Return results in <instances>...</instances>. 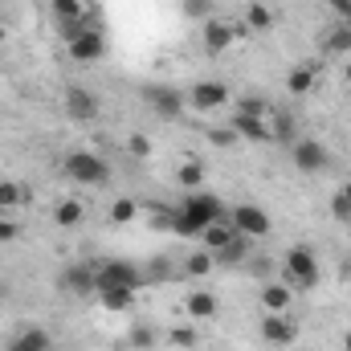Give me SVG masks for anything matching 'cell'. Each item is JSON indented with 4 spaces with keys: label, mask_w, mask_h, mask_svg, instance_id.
<instances>
[{
    "label": "cell",
    "mask_w": 351,
    "mask_h": 351,
    "mask_svg": "<svg viewBox=\"0 0 351 351\" xmlns=\"http://www.w3.org/2000/svg\"><path fill=\"white\" fill-rule=\"evenodd\" d=\"M213 221H225V204H221L217 192H200V188H196V192L176 208L172 233H180V237H200Z\"/></svg>",
    "instance_id": "obj_1"
},
{
    "label": "cell",
    "mask_w": 351,
    "mask_h": 351,
    "mask_svg": "<svg viewBox=\"0 0 351 351\" xmlns=\"http://www.w3.org/2000/svg\"><path fill=\"white\" fill-rule=\"evenodd\" d=\"M319 278H323V269H319V258H315L311 245H294V250L286 254V262H282V282H286L290 290H315Z\"/></svg>",
    "instance_id": "obj_2"
},
{
    "label": "cell",
    "mask_w": 351,
    "mask_h": 351,
    "mask_svg": "<svg viewBox=\"0 0 351 351\" xmlns=\"http://www.w3.org/2000/svg\"><path fill=\"white\" fill-rule=\"evenodd\" d=\"M139 98H143V102H147V110H152L156 119H164V123H176V119L188 110V98H184V90L164 86V82L139 86Z\"/></svg>",
    "instance_id": "obj_3"
},
{
    "label": "cell",
    "mask_w": 351,
    "mask_h": 351,
    "mask_svg": "<svg viewBox=\"0 0 351 351\" xmlns=\"http://www.w3.org/2000/svg\"><path fill=\"white\" fill-rule=\"evenodd\" d=\"M66 176H70L74 184L98 188V184L110 180V164H106L102 156H94V152H70V156H66Z\"/></svg>",
    "instance_id": "obj_4"
},
{
    "label": "cell",
    "mask_w": 351,
    "mask_h": 351,
    "mask_svg": "<svg viewBox=\"0 0 351 351\" xmlns=\"http://www.w3.org/2000/svg\"><path fill=\"white\" fill-rule=\"evenodd\" d=\"M290 160H294L298 172L315 176V172H323V168L331 164V152H327L323 139H315V135H298V139L290 143Z\"/></svg>",
    "instance_id": "obj_5"
},
{
    "label": "cell",
    "mask_w": 351,
    "mask_h": 351,
    "mask_svg": "<svg viewBox=\"0 0 351 351\" xmlns=\"http://www.w3.org/2000/svg\"><path fill=\"white\" fill-rule=\"evenodd\" d=\"M102 53H106V33H102V29H98V21L90 16L86 25L70 37V58H74L78 66H86V62H98Z\"/></svg>",
    "instance_id": "obj_6"
},
{
    "label": "cell",
    "mask_w": 351,
    "mask_h": 351,
    "mask_svg": "<svg viewBox=\"0 0 351 351\" xmlns=\"http://www.w3.org/2000/svg\"><path fill=\"white\" fill-rule=\"evenodd\" d=\"M229 225H233L237 233L254 237V241L274 233V221H269V213H265L262 204H237V208H229Z\"/></svg>",
    "instance_id": "obj_7"
},
{
    "label": "cell",
    "mask_w": 351,
    "mask_h": 351,
    "mask_svg": "<svg viewBox=\"0 0 351 351\" xmlns=\"http://www.w3.org/2000/svg\"><path fill=\"white\" fill-rule=\"evenodd\" d=\"M245 33H250L245 25H229V21H221V16H208L204 29H200V41H204V53L217 58V53H225L237 37H245Z\"/></svg>",
    "instance_id": "obj_8"
},
{
    "label": "cell",
    "mask_w": 351,
    "mask_h": 351,
    "mask_svg": "<svg viewBox=\"0 0 351 351\" xmlns=\"http://www.w3.org/2000/svg\"><path fill=\"white\" fill-rule=\"evenodd\" d=\"M143 274L131 262H102L98 265V290H139Z\"/></svg>",
    "instance_id": "obj_9"
},
{
    "label": "cell",
    "mask_w": 351,
    "mask_h": 351,
    "mask_svg": "<svg viewBox=\"0 0 351 351\" xmlns=\"http://www.w3.org/2000/svg\"><path fill=\"white\" fill-rule=\"evenodd\" d=\"M184 98H188V110L208 114V110H221V106L229 102V86H225V82H217V78H208V82H196Z\"/></svg>",
    "instance_id": "obj_10"
},
{
    "label": "cell",
    "mask_w": 351,
    "mask_h": 351,
    "mask_svg": "<svg viewBox=\"0 0 351 351\" xmlns=\"http://www.w3.org/2000/svg\"><path fill=\"white\" fill-rule=\"evenodd\" d=\"M49 12H53V21H58V29H62L66 41L90 21V12H86L82 0H49Z\"/></svg>",
    "instance_id": "obj_11"
},
{
    "label": "cell",
    "mask_w": 351,
    "mask_h": 351,
    "mask_svg": "<svg viewBox=\"0 0 351 351\" xmlns=\"http://www.w3.org/2000/svg\"><path fill=\"white\" fill-rule=\"evenodd\" d=\"M62 286L70 290V294H78V298H86V294H98V265H66L62 269Z\"/></svg>",
    "instance_id": "obj_12"
},
{
    "label": "cell",
    "mask_w": 351,
    "mask_h": 351,
    "mask_svg": "<svg viewBox=\"0 0 351 351\" xmlns=\"http://www.w3.org/2000/svg\"><path fill=\"white\" fill-rule=\"evenodd\" d=\"M66 114L74 119V123H94L98 119V98L90 94L86 86H66Z\"/></svg>",
    "instance_id": "obj_13"
},
{
    "label": "cell",
    "mask_w": 351,
    "mask_h": 351,
    "mask_svg": "<svg viewBox=\"0 0 351 351\" xmlns=\"http://www.w3.org/2000/svg\"><path fill=\"white\" fill-rule=\"evenodd\" d=\"M269 131H274V143H282V147H290L302 131H298V119H294V110L290 106H269Z\"/></svg>",
    "instance_id": "obj_14"
},
{
    "label": "cell",
    "mask_w": 351,
    "mask_h": 351,
    "mask_svg": "<svg viewBox=\"0 0 351 351\" xmlns=\"http://www.w3.org/2000/svg\"><path fill=\"white\" fill-rule=\"evenodd\" d=\"M262 339L269 348H290L298 339V327L286 319V315H265L262 319Z\"/></svg>",
    "instance_id": "obj_15"
},
{
    "label": "cell",
    "mask_w": 351,
    "mask_h": 351,
    "mask_svg": "<svg viewBox=\"0 0 351 351\" xmlns=\"http://www.w3.org/2000/svg\"><path fill=\"white\" fill-rule=\"evenodd\" d=\"M229 127L237 131L241 143H274V131H269L265 119H250V114H237V110H233V123H229Z\"/></svg>",
    "instance_id": "obj_16"
},
{
    "label": "cell",
    "mask_w": 351,
    "mask_h": 351,
    "mask_svg": "<svg viewBox=\"0 0 351 351\" xmlns=\"http://www.w3.org/2000/svg\"><path fill=\"white\" fill-rule=\"evenodd\" d=\"M4 351H53V335L45 327H25L4 343Z\"/></svg>",
    "instance_id": "obj_17"
},
{
    "label": "cell",
    "mask_w": 351,
    "mask_h": 351,
    "mask_svg": "<svg viewBox=\"0 0 351 351\" xmlns=\"http://www.w3.org/2000/svg\"><path fill=\"white\" fill-rule=\"evenodd\" d=\"M250 254H254V237L233 233V237H229V245H225V250H217L213 258H217V265H241V262H250Z\"/></svg>",
    "instance_id": "obj_18"
},
{
    "label": "cell",
    "mask_w": 351,
    "mask_h": 351,
    "mask_svg": "<svg viewBox=\"0 0 351 351\" xmlns=\"http://www.w3.org/2000/svg\"><path fill=\"white\" fill-rule=\"evenodd\" d=\"M290 298H294V290H290L286 282H265V286H262V306H265V315H286Z\"/></svg>",
    "instance_id": "obj_19"
},
{
    "label": "cell",
    "mask_w": 351,
    "mask_h": 351,
    "mask_svg": "<svg viewBox=\"0 0 351 351\" xmlns=\"http://www.w3.org/2000/svg\"><path fill=\"white\" fill-rule=\"evenodd\" d=\"M274 21H278V12H274L269 4H262V0H254V4L245 8V16H241V25H245V29H254V33H269V29H274Z\"/></svg>",
    "instance_id": "obj_20"
},
{
    "label": "cell",
    "mask_w": 351,
    "mask_h": 351,
    "mask_svg": "<svg viewBox=\"0 0 351 351\" xmlns=\"http://www.w3.org/2000/svg\"><path fill=\"white\" fill-rule=\"evenodd\" d=\"M237 229L229 225V221H213L204 233H200V250H208V254H217V250H225L229 245V237H233Z\"/></svg>",
    "instance_id": "obj_21"
},
{
    "label": "cell",
    "mask_w": 351,
    "mask_h": 351,
    "mask_svg": "<svg viewBox=\"0 0 351 351\" xmlns=\"http://www.w3.org/2000/svg\"><path fill=\"white\" fill-rule=\"evenodd\" d=\"M184 311H188L192 319H213V315H217V294H213V290H196V294H188Z\"/></svg>",
    "instance_id": "obj_22"
},
{
    "label": "cell",
    "mask_w": 351,
    "mask_h": 351,
    "mask_svg": "<svg viewBox=\"0 0 351 351\" xmlns=\"http://www.w3.org/2000/svg\"><path fill=\"white\" fill-rule=\"evenodd\" d=\"M25 200V188L16 180H0V217H12Z\"/></svg>",
    "instance_id": "obj_23"
},
{
    "label": "cell",
    "mask_w": 351,
    "mask_h": 351,
    "mask_svg": "<svg viewBox=\"0 0 351 351\" xmlns=\"http://www.w3.org/2000/svg\"><path fill=\"white\" fill-rule=\"evenodd\" d=\"M323 49H327L331 58H339V53H351V29L343 25V21H339V25H335V29L323 37Z\"/></svg>",
    "instance_id": "obj_24"
},
{
    "label": "cell",
    "mask_w": 351,
    "mask_h": 351,
    "mask_svg": "<svg viewBox=\"0 0 351 351\" xmlns=\"http://www.w3.org/2000/svg\"><path fill=\"white\" fill-rule=\"evenodd\" d=\"M213 265H217V258H213L208 250H196V254H188V262H184V278H204V274H213Z\"/></svg>",
    "instance_id": "obj_25"
},
{
    "label": "cell",
    "mask_w": 351,
    "mask_h": 351,
    "mask_svg": "<svg viewBox=\"0 0 351 351\" xmlns=\"http://www.w3.org/2000/svg\"><path fill=\"white\" fill-rule=\"evenodd\" d=\"M269 106L274 102H265L262 94H241L237 98V114H250V119H269Z\"/></svg>",
    "instance_id": "obj_26"
},
{
    "label": "cell",
    "mask_w": 351,
    "mask_h": 351,
    "mask_svg": "<svg viewBox=\"0 0 351 351\" xmlns=\"http://www.w3.org/2000/svg\"><path fill=\"white\" fill-rule=\"evenodd\" d=\"M82 217H86V208H82L78 200H62V204H58V213H53V221H58L62 229H74V225H82Z\"/></svg>",
    "instance_id": "obj_27"
},
{
    "label": "cell",
    "mask_w": 351,
    "mask_h": 351,
    "mask_svg": "<svg viewBox=\"0 0 351 351\" xmlns=\"http://www.w3.org/2000/svg\"><path fill=\"white\" fill-rule=\"evenodd\" d=\"M286 90H290V94H306V90H315V70H311V66H294L290 78H286Z\"/></svg>",
    "instance_id": "obj_28"
},
{
    "label": "cell",
    "mask_w": 351,
    "mask_h": 351,
    "mask_svg": "<svg viewBox=\"0 0 351 351\" xmlns=\"http://www.w3.org/2000/svg\"><path fill=\"white\" fill-rule=\"evenodd\" d=\"M143 204L139 200H131V196H119L114 204H110V221L114 225H127V221H135V213H139Z\"/></svg>",
    "instance_id": "obj_29"
},
{
    "label": "cell",
    "mask_w": 351,
    "mask_h": 351,
    "mask_svg": "<svg viewBox=\"0 0 351 351\" xmlns=\"http://www.w3.org/2000/svg\"><path fill=\"white\" fill-rule=\"evenodd\" d=\"M98 298H102L106 311H127L135 302V290H98Z\"/></svg>",
    "instance_id": "obj_30"
},
{
    "label": "cell",
    "mask_w": 351,
    "mask_h": 351,
    "mask_svg": "<svg viewBox=\"0 0 351 351\" xmlns=\"http://www.w3.org/2000/svg\"><path fill=\"white\" fill-rule=\"evenodd\" d=\"M213 4H217V0H180V12H184L188 21H208V16H213Z\"/></svg>",
    "instance_id": "obj_31"
},
{
    "label": "cell",
    "mask_w": 351,
    "mask_h": 351,
    "mask_svg": "<svg viewBox=\"0 0 351 351\" xmlns=\"http://www.w3.org/2000/svg\"><path fill=\"white\" fill-rule=\"evenodd\" d=\"M176 180H180L184 188H200V180H204V164H196V160L180 164V168H176Z\"/></svg>",
    "instance_id": "obj_32"
},
{
    "label": "cell",
    "mask_w": 351,
    "mask_h": 351,
    "mask_svg": "<svg viewBox=\"0 0 351 351\" xmlns=\"http://www.w3.org/2000/svg\"><path fill=\"white\" fill-rule=\"evenodd\" d=\"M208 143H213V147H237L241 139H237L233 127H208Z\"/></svg>",
    "instance_id": "obj_33"
},
{
    "label": "cell",
    "mask_w": 351,
    "mask_h": 351,
    "mask_svg": "<svg viewBox=\"0 0 351 351\" xmlns=\"http://www.w3.org/2000/svg\"><path fill=\"white\" fill-rule=\"evenodd\" d=\"M331 217H335V221H351V200L343 196V192L331 196Z\"/></svg>",
    "instance_id": "obj_34"
},
{
    "label": "cell",
    "mask_w": 351,
    "mask_h": 351,
    "mask_svg": "<svg viewBox=\"0 0 351 351\" xmlns=\"http://www.w3.org/2000/svg\"><path fill=\"white\" fill-rule=\"evenodd\" d=\"M21 237V225L12 221V217H0V245H8V241H16Z\"/></svg>",
    "instance_id": "obj_35"
},
{
    "label": "cell",
    "mask_w": 351,
    "mask_h": 351,
    "mask_svg": "<svg viewBox=\"0 0 351 351\" xmlns=\"http://www.w3.org/2000/svg\"><path fill=\"white\" fill-rule=\"evenodd\" d=\"M172 343L176 348H196V331L192 327H172Z\"/></svg>",
    "instance_id": "obj_36"
},
{
    "label": "cell",
    "mask_w": 351,
    "mask_h": 351,
    "mask_svg": "<svg viewBox=\"0 0 351 351\" xmlns=\"http://www.w3.org/2000/svg\"><path fill=\"white\" fill-rule=\"evenodd\" d=\"M127 147H131V156H152V143H147L143 135H131V139H127Z\"/></svg>",
    "instance_id": "obj_37"
},
{
    "label": "cell",
    "mask_w": 351,
    "mask_h": 351,
    "mask_svg": "<svg viewBox=\"0 0 351 351\" xmlns=\"http://www.w3.org/2000/svg\"><path fill=\"white\" fill-rule=\"evenodd\" d=\"M131 339H135V348H152V343H156V339H152V331H147V327H139V331H135V335H131Z\"/></svg>",
    "instance_id": "obj_38"
},
{
    "label": "cell",
    "mask_w": 351,
    "mask_h": 351,
    "mask_svg": "<svg viewBox=\"0 0 351 351\" xmlns=\"http://www.w3.org/2000/svg\"><path fill=\"white\" fill-rule=\"evenodd\" d=\"M327 4H331V8H335L339 16H343V12H348V8H351V0H327Z\"/></svg>",
    "instance_id": "obj_39"
},
{
    "label": "cell",
    "mask_w": 351,
    "mask_h": 351,
    "mask_svg": "<svg viewBox=\"0 0 351 351\" xmlns=\"http://www.w3.org/2000/svg\"><path fill=\"white\" fill-rule=\"evenodd\" d=\"M339 21H343V25H348V29H351V8H348V12H343V16H339Z\"/></svg>",
    "instance_id": "obj_40"
},
{
    "label": "cell",
    "mask_w": 351,
    "mask_h": 351,
    "mask_svg": "<svg viewBox=\"0 0 351 351\" xmlns=\"http://www.w3.org/2000/svg\"><path fill=\"white\" fill-rule=\"evenodd\" d=\"M339 192H343V196H348V200H351V180H348V184H343V188H339Z\"/></svg>",
    "instance_id": "obj_41"
},
{
    "label": "cell",
    "mask_w": 351,
    "mask_h": 351,
    "mask_svg": "<svg viewBox=\"0 0 351 351\" xmlns=\"http://www.w3.org/2000/svg\"><path fill=\"white\" fill-rule=\"evenodd\" d=\"M343 351H351V331H348V335H343Z\"/></svg>",
    "instance_id": "obj_42"
},
{
    "label": "cell",
    "mask_w": 351,
    "mask_h": 351,
    "mask_svg": "<svg viewBox=\"0 0 351 351\" xmlns=\"http://www.w3.org/2000/svg\"><path fill=\"white\" fill-rule=\"evenodd\" d=\"M4 37H8V29H4V25H0V45H4Z\"/></svg>",
    "instance_id": "obj_43"
},
{
    "label": "cell",
    "mask_w": 351,
    "mask_h": 351,
    "mask_svg": "<svg viewBox=\"0 0 351 351\" xmlns=\"http://www.w3.org/2000/svg\"><path fill=\"white\" fill-rule=\"evenodd\" d=\"M343 78H348V82H351V66H348V74H343Z\"/></svg>",
    "instance_id": "obj_44"
},
{
    "label": "cell",
    "mask_w": 351,
    "mask_h": 351,
    "mask_svg": "<svg viewBox=\"0 0 351 351\" xmlns=\"http://www.w3.org/2000/svg\"><path fill=\"white\" fill-rule=\"evenodd\" d=\"M0 306H4V290H0Z\"/></svg>",
    "instance_id": "obj_45"
}]
</instances>
